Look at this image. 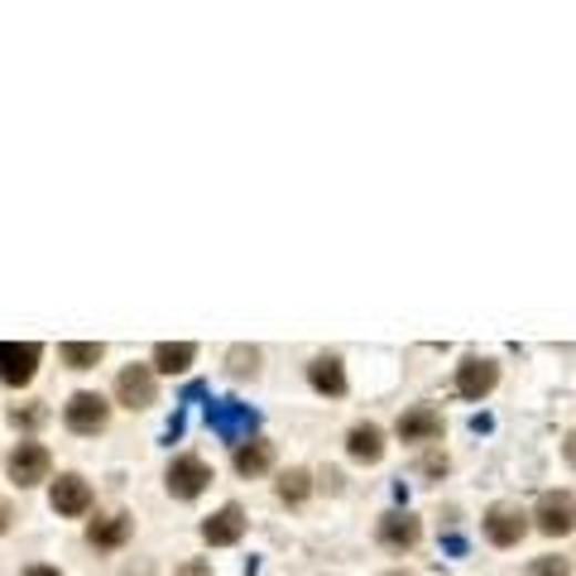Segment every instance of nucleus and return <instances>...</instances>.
<instances>
[{
  "mask_svg": "<svg viewBox=\"0 0 576 576\" xmlns=\"http://www.w3.org/2000/svg\"><path fill=\"white\" fill-rule=\"evenodd\" d=\"M63 423L68 432H78V438H96V432H106L111 423V403L96 394V389H78L68 403H63Z\"/></svg>",
  "mask_w": 576,
  "mask_h": 576,
  "instance_id": "f257e3e1",
  "label": "nucleus"
},
{
  "mask_svg": "<svg viewBox=\"0 0 576 576\" xmlns=\"http://www.w3.org/2000/svg\"><path fill=\"white\" fill-rule=\"evenodd\" d=\"M528 518L538 533H547V538H567V533H576V495L572 490H547Z\"/></svg>",
  "mask_w": 576,
  "mask_h": 576,
  "instance_id": "f03ea898",
  "label": "nucleus"
},
{
  "mask_svg": "<svg viewBox=\"0 0 576 576\" xmlns=\"http://www.w3.org/2000/svg\"><path fill=\"white\" fill-rule=\"evenodd\" d=\"M10 481L20 485V490H29V485H43L49 481V471H53V456H49V446L43 442H14V452H10Z\"/></svg>",
  "mask_w": 576,
  "mask_h": 576,
  "instance_id": "7ed1b4c3",
  "label": "nucleus"
},
{
  "mask_svg": "<svg viewBox=\"0 0 576 576\" xmlns=\"http://www.w3.org/2000/svg\"><path fill=\"white\" fill-rule=\"evenodd\" d=\"M164 485H168V495H173V500H197L202 490L212 485V466H207L202 456L183 452V456H173V461H168Z\"/></svg>",
  "mask_w": 576,
  "mask_h": 576,
  "instance_id": "20e7f679",
  "label": "nucleus"
},
{
  "mask_svg": "<svg viewBox=\"0 0 576 576\" xmlns=\"http://www.w3.org/2000/svg\"><path fill=\"white\" fill-rule=\"evenodd\" d=\"M39 341H0V380L10 389H24L39 374Z\"/></svg>",
  "mask_w": 576,
  "mask_h": 576,
  "instance_id": "39448f33",
  "label": "nucleus"
},
{
  "mask_svg": "<svg viewBox=\"0 0 576 576\" xmlns=\"http://www.w3.org/2000/svg\"><path fill=\"white\" fill-rule=\"evenodd\" d=\"M115 399H121V409H130V413L150 409V403L158 399L154 370L150 366H125L121 374H115Z\"/></svg>",
  "mask_w": 576,
  "mask_h": 576,
  "instance_id": "423d86ee",
  "label": "nucleus"
},
{
  "mask_svg": "<svg viewBox=\"0 0 576 576\" xmlns=\"http://www.w3.org/2000/svg\"><path fill=\"white\" fill-rule=\"evenodd\" d=\"M528 533V514L518 504H490L485 510V538L495 547H518Z\"/></svg>",
  "mask_w": 576,
  "mask_h": 576,
  "instance_id": "0eeeda50",
  "label": "nucleus"
},
{
  "mask_svg": "<svg viewBox=\"0 0 576 576\" xmlns=\"http://www.w3.org/2000/svg\"><path fill=\"white\" fill-rule=\"evenodd\" d=\"M212 428L216 432H222V438L226 442H250V432H255V423H259V418H255V409H250V403H236V399H222V403H212Z\"/></svg>",
  "mask_w": 576,
  "mask_h": 576,
  "instance_id": "6e6552de",
  "label": "nucleus"
},
{
  "mask_svg": "<svg viewBox=\"0 0 576 576\" xmlns=\"http://www.w3.org/2000/svg\"><path fill=\"white\" fill-rule=\"evenodd\" d=\"M500 384V366L490 356H466L456 366V394L461 399H485Z\"/></svg>",
  "mask_w": 576,
  "mask_h": 576,
  "instance_id": "1a4fd4ad",
  "label": "nucleus"
},
{
  "mask_svg": "<svg viewBox=\"0 0 576 576\" xmlns=\"http://www.w3.org/2000/svg\"><path fill=\"white\" fill-rule=\"evenodd\" d=\"M49 504H53V510L63 514V518H82L86 510H92V485H86L82 475L68 471V475H58V481H53Z\"/></svg>",
  "mask_w": 576,
  "mask_h": 576,
  "instance_id": "9d476101",
  "label": "nucleus"
},
{
  "mask_svg": "<svg viewBox=\"0 0 576 576\" xmlns=\"http://www.w3.org/2000/svg\"><path fill=\"white\" fill-rule=\"evenodd\" d=\"M374 538L384 547H394V553H409V547L423 538V524H418V514H409V510H389L380 518V528H374Z\"/></svg>",
  "mask_w": 576,
  "mask_h": 576,
  "instance_id": "9b49d317",
  "label": "nucleus"
},
{
  "mask_svg": "<svg viewBox=\"0 0 576 576\" xmlns=\"http://www.w3.org/2000/svg\"><path fill=\"white\" fill-rule=\"evenodd\" d=\"M130 533H135V518H130L125 510H115L106 518H92V528H86V543L101 547V553H111V547H125Z\"/></svg>",
  "mask_w": 576,
  "mask_h": 576,
  "instance_id": "f8f14e48",
  "label": "nucleus"
},
{
  "mask_svg": "<svg viewBox=\"0 0 576 576\" xmlns=\"http://www.w3.org/2000/svg\"><path fill=\"white\" fill-rule=\"evenodd\" d=\"M240 533H245V510L240 504H222L207 524H202V538H207L212 547H230V543H240Z\"/></svg>",
  "mask_w": 576,
  "mask_h": 576,
  "instance_id": "ddd939ff",
  "label": "nucleus"
},
{
  "mask_svg": "<svg viewBox=\"0 0 576 576\" xmlns=\"http://www.w3.org/2000/svg\"><path fill=\"white\" fill-rule=\"evenodd\" d=\"M442 438V413L428 409V403H418L399 418V442H438Z\"/></svg>",
  "mask_w": 576,
  "mask_h": 576,
  "instance_id": "4468645a",
  "label": "nucleus"
},
{
  "mask_svg": "<svg viewBox=\"0 0 576 576\" xmlns=\"http://www.w3.org/2000/svg\"><path fill=\"white\" fill-rule=\"evenodd\" d=\"M346 456L360 461V466H374V461L384 456V432L374 423H356L351 432H346Z\"/></svg>",
  "mask_w": 576,
  "mask_h": 576,
  "instance_id": "2eb2a0df",
  "label": "nucleus"
},
{
  "mask_svg": "<svg viewBox=\"0 0 576 576\" xmlns=\"http://www.w3.org/2000/svg\"><path fill=\"white\" fill-rule=\"evenodd\" d=\"M308 384L317 389V394H327V399H341V394H346V370H341V360H337V356H317L312 366H308Z\"/></svg>",
  "mask_w": 576,
  "mask_h": 576,
  "instance_id": "dca6fc26",
  "label": "nucleus"
},
{
  "mask_svg": "<svg viewBox=\"0 0 576 576\" xmlns=\"http://www.w3.org/2000/svg\"><path fill=\"white\" fill-rule=\"evenodd\" d=\"M269 466H274V442H265V438H250V442H240V446H236V471L245 475V481L265 475Z\"/></svg>",
  "mask_w": 576,
  "mask_h": 576,
  "instance_id": "f3484780",
  "label": "nucleus"
},
{
  "mask_svg": "<svg viewBox=\"0 0 576 576\" xmlns=\"http://www.w3.org/2000/svg\"><path fill=\"white\" fill-rule=\"evenodd\" d=\"M193 360H197V346H193V341H158L150 370H158V374H183L187 366H193Z\"/></svg>",
  "mask_w": 576,
  "mask_h": 576,
  "instance_id": "a211bd4d",
  "label": "nucleus"
},
{
  "mask_svg": "<svg viewBox=\"0 0 576 576\" xmlns=\"http://www.w3.org/2000/svg\"><path fill=\"white\" fill-rule=\"evenodd\" d=\"M58 356H63L68 370H92L96 360L106 356V346H101V341H63V346H58Z\"/></svg>",
  "mask_w": 576,
  "mask_h": 576,
  "instance_id": "6ab92c4d",
  "label": "nucleus"
},
{
  "mask_svg": "<svg viewBox=\"0 0 576 576\" xmlns=\"http://www.w3.org/2000/svg\"><path fill=\"white\" fill-rule=\"evenodd\" d=\"M274 490H279V500H284V504H302V500L312 495V475L302 471V466H294V471H284V475H279V485H274Z\"/></svg>",
  "mask_w": 576,
  "mask_h": 576,
  "instance_id": "aec40b11",
  "label": "nucleus"
},
{
  "mask_svg": "<svg viewBox=\"0 0 576 576\" xmlns=\"http://www.w3.org/2000/svg\"><path fill=\"white\" fill-rule=\"evenodd\" d=\"M226 370L236 374V380H245V374H259V346H230L226 351Z\"/></svg>",
  "mask_w": 576,
  "mask_h": 576,
  "instance_id": "412c9836",
  "label": "nucleus"
},
{
  "mask_svg": "<svg viewBox=\"0 0 576 576\" xmlns=\"http://www.w3.org/2000/svg\"><path fill=\"white\" fill-rule=\"evenodd\" d=\"M533 576H572V567H567V557H538L533 562Z\"/></svg>",
  "mask_w": 576,
  "mask_h": 576,
  "instance_id": "4be33fe9",
  "label": "nucleus"
},
{
  "mask_svg": "<svg viewBox=\"0 0 576 576\" xmlns=\"http://www.w3.org/2000/svg\"><path fill=\"white\" fill-rule=\"evenodd\" d=\"M39 418H43V409H10V423L14 428H34Z\"/></svg>",
  "mask_w": 576,
  "mask_h": 576,
  "instance_id": "5701e85b",
  "label": "nucleus"
},
{
  "mask_svg": "<svg viewBox=\"0 0 576 576\" xmlns=\"http://www.w3.org/2000/svg\"><path fill=\"white\" fill-rule=\"evenodd\" d=\"M10 524H14V504L0 495V533H10Z\"/></svg>",
  "mask_w": 576,
  "mask_h": 576,
  "instance_id": "b1692460",
  "label": "nucleus"
},
{
  "mask_svg": "<svg viewBox=\"0 0 576 576\" xmlns=\"http://www.w3.org/2000/svg\"><path fill=\"white\" fill-rule=\"evenodd\" d=\"M423 471H428V475H442V471H446V456H442V452L423 456Z\"/></svg>",
  "mask_w": 576,
  "mask_h": 576,
  "instance_id": "393cba45",
  "label": "nucleus"
},
{
  "mask_svg": "<svg viewBox=\"0 0 576 576\" xmlns=\"http://www.w3.org/2000/svg\"><path fill=\"white\" fill-rule=\"evenodd\" d=\"M178 576H212V567H207V562H183Z\"/></svg>",
  "mask_w": 576,
  "mask_h": 576,
  "instance_id": "a878e982",
  "label": "nucleus"
},
{
  "mask_svg": "<svg viewBox=\"0 0 576 576\" xmlns=\"http://www.w3.org/2000/svg\"><path fill=\"white\" fill-rule=\"evenodd\" d=\"M562 456H567V466L576 471V432H567V438H562Z\"/></svg>",
  "mask_w": 576,
  "mask_h": 576,
  "instance_id": "bb28decb",
  "label": "nucleus"
},
{
  "mask_svg": "<svg viewBox=\"0 0 576 576\" xmlns=\"http://www.w3.org/2000/svg\"><path fill=\"white\" fill-rule=\"evenodd\" d=\"M24 576H63L58 567H43V562H34V567H24Z\"/></svg>",
  "mask_w": 576,
  "mask_h": 576,
  "instance_id": "cd10ccee",
  "label": "nucleus"
},
{
  "mask_svg": "<svg viewBox=\"0 0 576 576\" xmlns=\"http://www.w3.org/2000/svg\"><path fill=\"white\" fill-rule=\"evenodd\" d=\"M384 576H413V572H384Z\"/></svg>",
  "mask_w": 576,
  "mask_h": 576,
  "instance_id": "c85d7f7f",
  "label": "nucleus"
}]
</instances>
